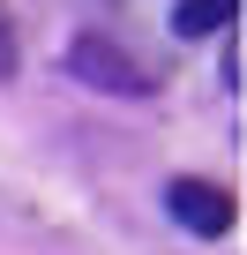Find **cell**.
Here are the masks:
<instances>
[{
    "label": "cell",
    "mask_w": 247,
    "mask_h": 255,
    "mask_svg": "<svg viewBox=\"0 0 247 255\" xmlns=\"http://www.w3.org/2000/svg\"><path fill=\"white\" fill-rule=\"evenodd\" d=\"M165 210H172L195 240H217V233H232V218H240L232 195H225L217 180H195V173H180V180L165 188Z\"/></svg>",
    "instance_id": "1"
},
{
    "label": "cell",
    "mask_w": 247,
    "mask_h": 255,
    "mask_svg": "<svg viewBox=\"0 0 247 255\" xmlns=\"http://www.w3.org/2000/svg\"><path fill=\"white\" fill-rule=\"evenodd\" d=\"M68 75H82V83H97V90H150V68H135L120 45H105V38H75L68 45Z\"/></svg>",
    "instance_id": "2"
},
{
    "label": "cell",
    "mask_w": 247,
    "mask_h": 255,
    "mask_svg": "<svg viewBox=\"0 0 247 255\" xmlns=\"http://www.w3.org/2000/svg\"><path fill=\"white\" fill-rule=\"evenodd\" d=\"M240 15V0H172V30L180 38H210Z\"/></svg>",
    "instance_id": "3"
},
{
    "label": "cell",
    "mask_w": 247,
    "mask_h": 255,
    "mask_svg": "<svg viewBox=\"0 0 247 255\" xmlns=\"http://www.w3.org/2000/svg\"><path fill=\"white\" fill-rule=\"evenodd\" d=\"M0 75H15V30H8V15H0Z\"/></svg>",
    "instance_id": "4"
}]
</instances>
